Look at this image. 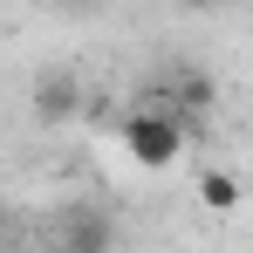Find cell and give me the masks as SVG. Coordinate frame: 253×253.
Masks as SVG:
<instances>
[{
    "instance_id": "obj_1",
    "label": "cell",
    "mask_w": 253,
    "mask_h": 253,
    "mask_svg": "<svg viewBox=\"0 0 253 253\" xmlns=\"http://www.w3.org/2000/svg\"><path fill=\"white\" fill-rule=\"evenodd\" d=\"M117 137H124V151H130V158H137L144 171L178 165V151H185V124H178L171 110H130Z\"/></svg>"
},
{
    "instance_id": "obj_2",
    "label": "cell",
    "mask_w": 253,
    "mask_h": 253,
    "mask_svg": "<svg viewBox=\"0 0 253 253\" xmlns=\"http://www.w3.org/2000/svg\"><path fill=\"white\" fill-rule=\"evenodd\" d=\"M55 240H62V253H117V219L103 206H69Z\"/></svg>"
},
{
    "instance_id": "obj_3",
    "label": "cell",
    "mask_w": 253,
    "mask_h": 253,
    "mask_svg": "<svg viewBox=\"0 0 253 253\" xmlns=\"http://www.w3.org/2000/svg\"><path fill=\"white\" fill-rule=\"evenodd\" d=\"M76 110H83L76 76H42V83H35V124H69Z\"/></svg>"
},
{
    "instance_id": "obj_4",
    "label": "cell",
    "mask_w": 253,
    "mask_h": 253,
    "mask_svg": "<svg viewBox=\"0 0 253 253\" xmlns=\"http://www.w3.org/2000/svg\"><path fill=\"white\" fill-rule=\"evenodd\" d=\"M199 199H206V212H240V178L233 171H206L199 178Z\"/></svg>"
},
{
    "instance_id": "obj_5",
    "label": "cell",
    "mask_w": 253,
    "mask_h": 253,
    "mask_svg": "<svg viewBox=\"0 0 253 253\" xmlns=\"http://www.w3.org/2000/svg\"><path fill=\"white\" fill-rule=\"evenodd\" d=\"M185 14H206V7H226V0H178Z\"/></svg>"
}]
</instances>
